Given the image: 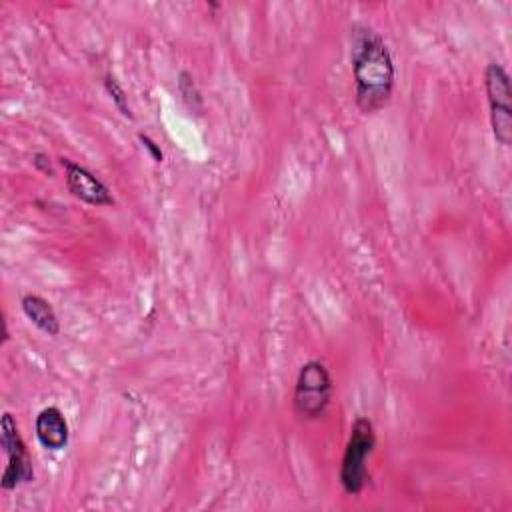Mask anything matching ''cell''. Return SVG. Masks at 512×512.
<instances>
[{"label":"cell","mask_w":512,"mask_h":512,"mask_svg":"<svg viewBox=\"0 0 512 512\" xmlns=\"http://www.w3.org/2000/svg\"><path fill=\"white\" fill-rule=\"evenodd\" d=\"M334 382L330 370L320 360H308L300 366L292 406L294 412L304 420H318L330 406Z\"/></svg>","instance_id":"3957f363"},{"label":"cell","mask_w":512,"mask_h":512,"mask_svg":"<svg viewBox=\"0 0 512 512\" xmlns=\"http://www.w3.org/2000/svg\"><path fill=\"white\" fill-rule=\"evenodd\" d=\"M34 432L40 446L50 452H58L66 448L70 440L68 420L58 406H46L36 414Z\"/></svg>","instance_id":"52a82bcc"},{"label":"cell","mask_w":512,"mask_h":512,"mask_svg":"<svg viewBox=\"0 0 512 512\" xmlns=\"http://www.w3.org/2000/svg\"><path fill=\"white\" fill-rule=\"evenodd\" d=\"M376 446V430L370 418L358 416L352 426L344 446L340 462V484L346 494H360L368 482V458Z\"/></svg>","instance_id":"7a4b0ae2"},{"label":"cell","mask_w":512,"mask_h":512,"mask_svg":"<svg viewBox=\"0 0 512 512\" xmlns=\"http://www.w3.org/2000/svg\"><path fill=\"white\" fill-rule=\"evenodd\" d=\"M350 66L354 102L362 114L380 112L392 98L396 68L386 40L370 26L350 30Z\"/></svg>","instance_id":"6da1fadb"},{"label":"cell","mask_w":512,"mask_h":512,"mask_svg":"<svg viewBox=\"0 0 512 512\" xmlns=\"http://www.w3.org/2000/svg\"><path fill=\"white\" fill-rule=\"evenodd\" d=\"M32 164H34V168H36L38 172H42V174H46V176H54L52 160H50V156H48V154H44V152H36V154L32 156Z\"/></svg>","instance_id":"7c38bea8"},{"label":"cell","mask_w":512,"mask_h":512,"mask_svg":"<svg viewBox=\"0 0 512 512\" xmlns=\"http://www.w3.org/2000/svg\"><path fill=\"white\" fill-rule=\"evenodd\" d=\"M484 90L490 108V126L494 140L502 146L512 142V86L506 68L490 62L484 70Z\"/></svg>","instance_id":"277c9868"},{"label":"cell","mask_w":512,"mask_h":512,"mask_svg":"<svg viewBox=\"0 0 512 512\" xmlns=\"http://www.w3.org/2000/svg\"><path fill=\"white\" fill-rule=\"evenodd\" d=\"M178 92L184 100V104L192 110V112H200L202 110V94L194 82V76L188 70H182L178 74Z\"/></svg>","instance_id":"9c48e42d"},{"label":"cell","mask_w":512,"mask_h":512,"mask_svg":"<svg viewBox=\"0 0 512 512\" xmlns=\"http://www.w3.org/2000/svg\"><path fill=\"white\" fill-rule=\"evenodd\" d=\"M0 446L6 454V468L2 472V490H14L18 484L34 480V466L26 442L10 412H2L0 418Z\"/></svg>","instance_id":"5b68a950"},{"label":"cell","mask_w":512,"mask_h":512,"mask_svg":"<svg viewBox=\"0 0 512 512\" xmlns=\"http://www.w3.org/2000/svg\"><path fill=\"white\" fill-rule=\"evenodd\" d=\"M60 164L64 168V180L68 192L78 198L84 204L90 206H112L114 198L110 188L86 166L70 160V158H60Z\"/></svg>","instance_id":"8992f818"},{"label":"cell","mask_w":512,"mask_h":512,"mask_svg":"<svg viewBox=\"0 0 512 512\" xmlns=\"http://www.w3.org/2000/svg\"><path fill=\"white\" fill-rule=\"evenodd\" d=\"M138 142L142 144V148L148 152V156L156 162V164H160V162H164V152H162V148H160V144H156L148 134H138Z\"/></svg>","instance_id":"8fae6325"},{"label":"cell","mask_w":512,"mask_h":512,"mask_svg":"<svg viewBox=\"0 0 512 512\" xmlns=\"http://www.w3.org/2000/svg\"><path fill=\"white\" fill-rule=\"evenodd\" d=\"M24 316L44 334L58 336L60 334V320L52 308V304L42 298L40 294H24L20 300Z\"/></svg>","instance_id":"ba28073f"},{"label":"cell","mask_w":512,"mask_h":512,"mask_svg":"<svg viewBox=\"0 0 512 512\" xmlns=\"http://www.w3.org/2000/svg\"><path fill=\"white\" fill-rule=\"evenodd\" d=\"M104 88H106V92H108V96H110V100H112V104L116 106V110L124 116V118H128V120H134V114H132V108H130V104H128V96H126V90L122 88V84L118 82V78L114 76V74H106L104 76Z\"/></svg>","instance_id":"30bf717a"}]
</instances>
